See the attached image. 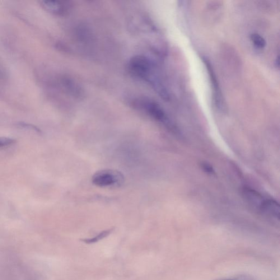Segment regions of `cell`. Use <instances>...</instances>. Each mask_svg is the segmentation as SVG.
I'll list each match as a JSON object with an SVG mask.
<instances>
[{"mask_svg": "<svg viewBox=\"0 0 280 280\" xmlns=\"http://www.w3.org/2000/svg\"><path fill=\"white\" fill-rule=\"evenodd\" d=\"M129 69L135 76L146 80L152 86L159 81V78L153 71L151 63L142 56L133 58L129 63Z\"/></svg>", "mask_w": 280, "mask_h": 280, "instance_id": "1", "label": "cell"}, {"mask_svg": "<svg viewBox=\"0 0 280 280\" xmlns=\"http://www.w3.org/2000/svg\"><path fill=\"white\" fill-rule=\"evenodd\" d=\"M41 4L46 11L57 15H63L69 8L68 3L63 1H43Z\"/></svg>", "mask_w": 280, "mask_h": 280, "instance_id": "6", "label": "cell"}, {"mask_svg": "<svg viewBox=\"0 0 280 280\" xmlns=\"http://www.w3.org/2000/svg\"><path fill=\"white\" fill-rule=\"evenodd\" d=\"M202 59L205 67L207 68L210 81L211 84L214 103L217 109L222 112H225L226 111V105L225 100H224L222 93L220 87H219L215 72H214L211 64L210 63L209 60L205 57H203Z\"/></svg>", "mask_w": 280, "mask_h": 280, "instance_id": "3", "label": "cell"}, {"mask_svg": "<svg viewBox=\"0 0 280 280\" xmlns=\"http://www.w3.org/2000/svg\"><path fill=\"white\" fill-rule=\"evenodd\" d=\"M139 105L152 118L165 125H169L170 121L164 111L156 102L148 100L139 101Z\"/></svg>", "mask_w": 280, "mask_h": 280, "instance_id": "4", "label": "cell"}, {"mask_svg": "<svg viewBox=\"0 0 280 280\" xmlns=\"http://www.w3.org/2000/svg\"><path fill=\"white\" fill-rule=\"evenodd\" d=\"M242 194L246 202L252 207L259 210L261 205L264 201L263 198L261 194L256 190L248 187H245L242 190Z\"/></svg>", "mask_w": 280, "mask_h": 280, "instance_id": "7", "label": "cell"}, {"mask_svg": "<svg viewBox=\"0 0 280 280\" xmlns=\"http://www.w3.org/2000/svg\"><path fill=\"white\" fill-rule=\"evenodd\" d=\"M259 211L266 216L279 220L280 210L279 203L273 199H266L261 205Z\"/></svg>", "mask_w": 280, "mask_h": 280, "instance_id": "5", "label": "cell"}, {"mask_svg": "<svg viewBox=\"0 0 280 280\" xmlns=\"http://www.w3.org/2000/svg\"><path fill=\"white\" fill-rule=\"evenodd\" d=\"M222 280H256L254 278L250 276H246V275H241V276L237 277L231 279H228Z\"/></svg>", "mask_w": 280, "mask_h": 280, "instance_id": "13", "label": "cell"}, {"mask_svg": "<svg viewBox=\"0 0 280 280\" xmlns=\"http://www.w3.org/2000/svg\"><path fill=\"white\" fill-rule=\"evenodd\" d=\"M18 126H20V127L22 128L33 130V131L37 133H41V130L38 128L36 127V126L32 124L21 122L18 124Z\"/></svg>", "mask_w": 280, "mask_h": 280, "instance_id": "11", "label": "cell"}, {"mask_svg": "<svg viewBox=\"0 0 280 280\" xmlns=\"http://www.w3.org/2000/svg\"><path fill=\"white\" fill-rule=\"evenodd\" d=\"M15 142L16 140L15 139L0 137V148L11 146Z\"/></svg>", "mask_w": 280, "mask_h": 280, "instance_id": "10", "label": "cell"}, {"mask_svg": "<svg viewBox=\"0 0 280 280\" xmlns=\"http://www.w3.org/2000/svg\"><path fill=\"white\" fill-rule=\"evenodd\" d=\"M114 230V228L109 229V230L101 232L100 234L97 235L94 237L91 238V239H82V241L87 244L95 243V242L103 239L107 236H109Z\"/></svg>", "mask_w": 280, "mask_h": 280, "instance_id": "8", "label": "cell"}, {"mask_svg": "<svg viewBox=\"0 0 280 280\" xmlns=\"http://www.w3.org/2000/svg\"><path fill=\"white\" fill-rule=\"evenodd\" d=\"M252 43L258 49H263L266 46V41L262 36L256 33L252 34L250 36Z\"/></svg>", "mask_w": 280, "mask_h": 280, "instance_id": "9", "label": "cell"}, {"mask_svg": "<svg viewBox=\"0 0 280 280\" xmlns=\"http://www.w3.org/2000/svg\"><path fill=\"white\" fill-rule=\"evenodd\" d=\"M203 169L207 173L210 174H214V170L211 165L208 164L207 163H203L202 165Z\"/></svg>", "mask_w": 280, "mask_h": 280, "instance_id": "12", "label": "cell"}, {"mask_svg": "<svg viewBox=\"0 0 280 280\" xmlns=\"http://www.w3.org/2000/svg\"><path fill=\"white\" fill-rule=\"evenodd\" d=\"M279 57L278 56L277 59H276V61H275V65H276L278 68H279Z\"/></svg>", "mask_w": 280, "mask_h": 280, "instance_id": "14", "label": "cell"}, {"mask_svg": "<svg viewBox=\"0 0 280 280\" xmlns=\"http://www.w3.org/2000/svg\"><path fill=\"white\" fill-rule=\"evenodd\" d=\"M92 181L93 184L99 187H117L123 184L124 178L117 170L105 169L96 172Z\"/></svg>", "mask_w": 280, "mask_h": 280, "instance_id": "2", "label": "cell"}]
</instances>
